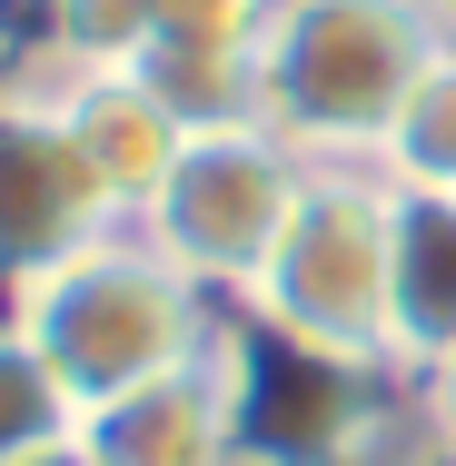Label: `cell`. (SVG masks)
<instances>
[{
  "instance_id": "4fadbf2b",
  "label": "cell",
  "mask_w": 456,
  "mask_h": 466,
  "mask_svg": "<svg viewBox=\"0 0 456 466\" xmlns=\"http://www.w3.org/2000/svg\"><path fill=\"white\" fill-rule=\"evenodd\" d=\"M417 407H427V447L456 466V358H437V368L417 377Z\"/></svg>"
},
{
  "instance_id": "30bf717a",
  "label": "cell",
  "mask_w": 456,
  "mask_h": 466,
  "mask_svg": "<svg viewBox=\"0 0 456 466\" xmlns=\"http://www.w3.org/2000/svg\"><path fill=\"white\" fill-rule=\"evenodd\" d=\"M377 179L387 188H447L456 198V40L427 60V80L407 90L387 149H377Z\"/></svg>"
},
{
  "instance_id": "5b68a950",
  "label": "cell",
  "mask_w": 456,
  "mask_h": 466,
  "mask_svg": "<svg viewBox=\"0 0 456 466\" xmlns=\"http://www.w3.org/2000/svg\"><path fill=\"white\" fill-rule=\"evenodd\" d=\"M109 228H129V218L109 208L90 159L70 149L60 109L30 90H0V288L20 298L30 279H50L80 248H99Z\"/></svg>"
},
{
  "instance_id": "52a82bcc",
  "label": "cell",
  "mask_w": 456,
  "mask_h": 466,
  "mask_svg": "<svg viewBox=\"0 0 456 466\" xmlns=\"http://www.w3.org/2000/svg\"><path fill=\"white\" fill-rule=\"evenodd\" d=\"M269 10L278 0H169L139 80L169 99L188 129L258 119V30H269Z\"/></svg>"
},
{
  "instance_id": "7a4b0ae2",
  "label": "cell",
  "mask_w": 456,
  "mask_h": 466,
  "mask_svg": "<svg viewBox=\"0 0 456 466\" xmlns=\"http://www.w3.org/2000/svg\"><path fill=\"white\" fill-rule=\"evenodd\" d=\"M10 318L60 368V387L80 397V417L109 407V397H129V387H149V377H169V368H198L218 348L208 288L188 268H169L139 228H109L70 268L30 279L10 298Z\"/></svg>"
},
{
  "instance_id": "6da1fadb",
  "label": "cell",
  "mask_w": 456,
  "mask_h": 466,
  "mask_svg": "<svg viewBox=\"0 0 456 466\" xmlns=\"http://www.w3.org/2000/svg\"><path fill=\"white\" fill-rule=\"evenodd\" d=\"M437 50L447 30L427 0H278L258 30V119L308 169H358Z\"/></svg>"
},
{
  "instance_id": "8fae6325",
  "label": "cell",
  "mask_w": 456,
  "mask_h": 466,
  "mask_svg": "<svg viewBox=\"0 0 456 466\" xmlns=\"http://www.w3.org/2000/svg\"><path fill=\"white\" fill-rule=\"evenodd\" d=\"M60 437H80V397L20 338V318H0V466L30 457V447H60Z\"/></svg>"
},
{
  "instance_id": "8992f818",
  "label": "cell",
  "mask_w": 456,
  "mask_h": 466,
  "mask_svg": "<svg viewBox=\"0 0 456 466\" xmlns=\"http://www.w3.org/2000/svg\"><path fill=\"white\" fill-rule=\"evenodd\" d=\"M50 109H60L70 149L90 159V179L109 188V208L139 228L149 198H159L169 169H179V149H188V119L149 90L139 70H70V80L50 90Z\"/></svg>"
},
{
  "instance_id": "ba28073f",
  "label": "cell",
  "mask_w": 456,
  "mask_h": 466,
  "mask_svg": "<svg viewBox=\"0 0 456 466\" xmlns=\"http://www.w3.org/2000/svg\"><path fill=\"white\" fill-rule=\"evenodd\" d=\"M80 437L99 466H238V397H228L218 348L198 368H169L109 407H90Z\"/></svg>"
},
{
  "instance_id": "7c38bea8",
  "label": "cell",
  "mask_w": 456,
  "mask_h": 466,
  "mask_svg": "<svg viewBox=\"0 0 456 466\" xmlns=\"http://www.w3.org/2000/svg\"><path fill=\"white\" fill-rule=\"evenodd\" d=\"M169 0H50V50L70 70H139Z\"/></svg>"
},
{
  "instance_id": "9a60e30c",
  "label": "cell",
  "mask_w": 456,
  "mask_h": 466,
  "mask_svg": "<svg viewBox=\"0 0 456 466\" xmlns=\"http://www.w3.org/2000/svg\"><path fill=\"white\" fill-rule=\"evenodd\" d=\"M427 10H437V30H447V40H456V0H427Z\"/></svg>"
},
{
  "instance_id": "9c48e42d",
  "label": "cell",
  "mask_w": 456,
  "mask_h": 466,
  "mask_svg": "<svg viewBox=\"0 0 456 466\" xmlns=\"http://www.w3.org/2000/svg\"><path fill=\"white\" fill-rule=\"evenodd\" d=\"M456 358V198L397 188V258H387V368L427 377Z\"/></svg>"
},
{
  "instance_id": "277c9868",
  "label": "cell",
  "mask_w": 456,
  "mask_h": 466,
  "mask_svg": "<svg viewBox=\"0 0 456 466\" xmlns=\"http://www.w3.org/2000/svg\"><path fill=\"white\" fill-rule=\"evenodd\" d=\"M298 188H308V159L278 139L269 119H228V129H188L179 169L169 188L149 198V218H139V238L188 268V279L228 288V298H248L258 268H269V248L288 238V218H298Z\"/></svg>"
},
{
  "instance_id": "3957f363",
  "label": "cell",
  "mask_w": 456,
  "mask_h": 466,
  "mask_svg": "<svg viewBox=\"0 0 456 466\" xmlns=\"http://www.w3.org/2000/svg\"><path fill=\"white\" fill-rule=\"evenodd\" d=\"M387 258H397V188L377 169H308L298 218L238 308L298 348L387 368Z\"/></svg>"
},
{
  "instance_id": "5bb4252c",
  "label": "cell",
  "mask_w": 456,
  "mask_h": 466,
  "mask_svg": "<svg viewBox=\"0 0 456 466\" xmlns=\"http://www.w3.org/2000/svg\"><path fill=\"white\" fill-rule=\"evenodd\" d=\"M10 466H99V457H90V437H60V447H30V457H10Z\"/></svg>"
}]
</instances>
